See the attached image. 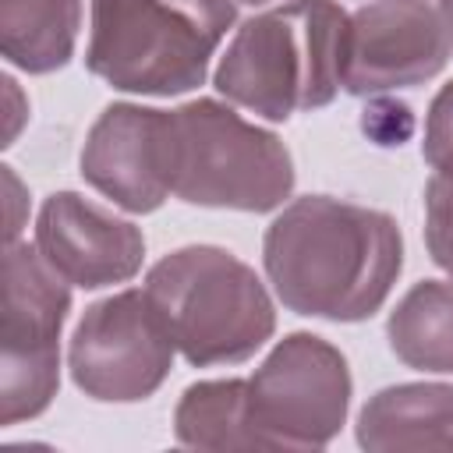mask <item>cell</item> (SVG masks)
<instances>
[{"label":"cell","instance_id":"7","mask_svg":"<svg viewBox=\"0 0 453 453\" xmlns=\"http://www.w3.org/2000/svg\"><path fill=\"white\" fill-rule=\"evenodd\" d=\"M251 418L265 449H322L350 411L347 357L315 333H287L248 379Z\"/></svg>","mask_w":453,"mask_h":453},{"label":"cell","instance_id":"17","mask_svg":"<svg viewBox=\"0 0 453 453\" xmlns=\"http://www.w3.org/2000/svg\"><path fill=\"white\" fill-rule=\"evenodd\" d=\"M421 156L435 177L453 180V81H446L428 103Z\"/></svg>","mask_w":453,"mask_h":453},{"label":"cell","instance_id":"11","mask_svg":"<svg viewBox=\"0 0 453 453\" xmlns=\"http://www.w3.org/2000/svg\"><path fill=\"white\" fill-rule=\"evenodd\" d=\"M35 248L67 283L99 290L142 269L145 234L78 191H53L35 216Z\"/></svg>","mask_w":453,"mask_h":453},{"label":"cell","instance_id":"19","mask_svg":"<svg viewBox=\"0 0 453 453\" xmlns=\"http://www.w3.org/2000/svg\"><path fill=\"white\" fill-rule=\"evenodd\" d=\"M4 170V184H7V191H11V219H7V244L11 241H18V205H21V184H18V177H14V170L11 166H0Z\"/></svg>","mask_w":453,"mask_h":453},{"label":"cell","instance_id":"10","mask_svg":"<svg viewBox=\"0 0 453 453\" xmlns=\"http://www.w3.org/2000/svg\"><path fill=\"white\" fill-rule=\"evenodd\" d=\"M81 177L124 212H156L173 195V113L110 103L85 134Z\"/></svg>","mask_w":453,"mask_h":453},{"label":"cell","instance_id":"1","mask_svg":"<svg viewBox=\"0 0 453 453\" xmlns=\"http://www.w3.org/2000/svg\"><path fill=\"white\" fill-rule=\"evenodd\" d=\"M262 265L294 315L365 322L386 304L403 269V234L382 209L301 195L265 226Z\"/></svg>","mask_w":453,"mask_h":453},{"label":"cell","instance_id":"8","mask_svg":"<svg viewBox=\"0 0 453 453\" xmlns=\"http://www.w3.org/2000/svg\"><path fill=\"white\" fill-rule=\"evenodd\" d=\"M177 343L142 290H120L85 308L67 347L74 386L99 403L149 400L173 368Z\"/></svg>","mask_w":453,"mask_h":453},{"label":"cell","instance_id":"16","mask_svg":"<svg viewBox=\"0 0 453 453\" xmlns=\"http://www.w3.org/2000/svg\"><path fill=\"white\" fill-rule=\"evenodd\" d=\"M425 244L432 262L453 280V180L435 173L425 184Z\"/></svg>","mask_w":453,"mask_h":453},{"label":"cell","instance_id":"2","mask_svg":"<svg viewBox=\"0 0 453 453\" xmlns=\"http://www.w3.org/2000/svg\"><path fill=\"white\" fill-rule=\"evenodd\" d=\"M350 14L336 0H290L234 32L212 85L226 103L283 124L322 110L343 88Z\"/></svg>","mask_w":453,"mask_h":453},{"label":"cell","instance_id":"18","mask_svg":"<svg viewBox=\"0 0 453 453\" xmlns=\"http://www.w3.org/2000/svg\"><path fill=\"white\" fill-rule=\"evenodd\" d=\"M0 85H4V96H7V103H11L7 131H4V145H11V142H14V134H18V127H21V120H25V113H28V106H25V110H21V106H14V103L21 99V92H18V81H14L11 74H4V78H0Z\"/></svg>","mask_w":453,"mask_h":453},{"label":"cell","instance_id":"12","mask_svg":"<svg viewBox=\"0 0 453 453\" xmlns=\"http://www.w3.org/2000/svg\"><path fill=\"white\" fill-rule=\"evenodd\" d=\"M357 446L389 449H453V386L396 382L368 396L357 414Z\"/></svg>","mask_w":453,"mask_h":453},{"label":"cell","instance_id":"13","mask_svg":"<svg viewBox=\"0 0 453 453\" xmlns=\"http://www.w3.org/2000/svg\"><path fill=\"white\" fill-rule=\"evenodd\" d=\"M81 0H0V53L25 74L60 71L74 57Z\"/></svg>","mask_w":453,"mask_h":453},{"label":"cell","instance_id":"9","mask_svg":"<svg viewBox=\"0 0 453 453\" xmlns=\"http://www.w3.org/2000/svg\"><path fill=\"white\" fill-rule=\"evenodd\" d=\"M453 57L442 14L428 0H372L350 14L343 92L375 99L435 78Z\"/></svg>","mask_w":453,"mask_h":453},{"label":"cell","instance_id":"15","mask_svg":"<svg viewBox=\"0 0 453 453\" xmlns=\"http://www.w3.org/2000/svg\"><path fill=\"white\" fill-rule=\"evenodd\" d=\"M386 340L414 372H453V280L414 283L389 311Z\"/></svg>","mask_w":453,"mask_h":453},{"label":"cell","instance_id":"14","mask_svg":"<svg viewBox=\"0 0 453 453\" xmlns=\"http://www.w3.org/2000/svg\"><path fill=\"white\" fill-rule=\"evenodd\" d=\"M173 435L191 449H265L251 418L248 379L191 382L173 407Z\"/></svg>","mask_w":453,"mask_h":453},{"label":"cell","instance_id":"20","mask_svg":"<svg viewBox=\"0 0 453 453\" xmlns=\"http://www.w3.org/2000/svg\"><path fill=\"white\" fill-rule=\"evenodd\" d=\"M439 14H442L446 35H449V50H453V0H439Z\"/></svg>","mask_w":453,"mask_h":453},{"label":"cell","instance_id":"21","mask_svg":"<svg viewBox=\"0 0 453 453\" xmlns=\"http://www.w3.org/2000/svg\"><path fill=\"white\" fill-rule=\"evenodd\" d=\"M237 4H251V7H262V4H273V0H237Z\"/></svg>","mask_w":453,"mask_h":453},{"label":"cell","instance_id":"5","mask_svg":"<svg viewBox=\"0 0 453 453\" xmlns=\"http://www.w3.org/2000/svg\"><path fill=\"white\" fill-rule=\"evenodd\" d=\"M173 113V195L202 209L273 212L294 191V156L280 134L244 120L219 99H191Z\"/></svg>","mask_w":453,"mask_h":453},{"label":"cell","instance_id":"6","mask_svg":"<svg viewBox=\"0 0 453 453\" xmlns=\"http://www.w3.org/2000/svg\"><path fill=\"white\" fill-rule=\"evenodd\" d=\"M71 311L67 280L28 241L4 251V343L0 421L39 418L60 386V329Z\"/></svg>","mask_w":453,"mask_h":453},{"label":"cell","instance_id":"3","mask_svg":"<svg viewBox=\"0 0 453 453\" xmlns=\"http://www.w3.org/2000/svg\"><path fill=\"white\" fill-rule=\"evenodd\" d=\"M234 21L237 0H92L85 67L117 92L184 96Z\"/></svg>","mask_w":453,"mask_h":453},{"label":"cell","instance_id":"4","mask_svg":"<svg viewBox=\"0 0 453 453\" xmlns=\"http://www.w3.org/2000/svg\"><path fill=\"white\" fill-rule=\"evenodd\" d=\"M145 294L159 308L177 354L195 368L241 365L276 333V308L258 273L219 244L163 255Z\"/></svg>","mask_w":453,"mask_h":453}]
</instances>
